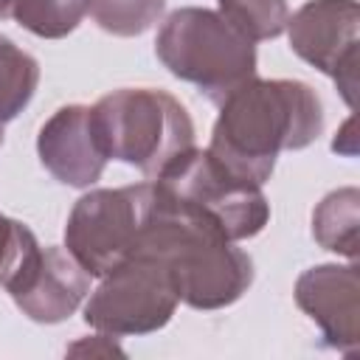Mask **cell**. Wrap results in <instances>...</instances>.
Instances as JSON below:
<instances>
[{
  "instance_id": "obj_1",
  "label": "cell",
  "mask_w": 360,
  "mask_h": 360,
  "mask_svg": "<svg viewBox=\"0 0 360 360\" xmlns=\"http://www.w3.org/2000/svg\"><path fill=\"white\" fill-rule=\"evenodd\" d=\"M208 152L239 180L264 186L284 149H304L323 132V104L298 79H248L219 101Z\"/></svg>"
},
{
  "instance_id": "obj_2",
  "label": "cell",
  "mask_w": 360,
  "mask_h": 360,
  "mask_svg": "<svg viewBox=\"0 0 360 360\" xmlns=\"http://www.w3.org/2000/svg\"><path fill=\"white\" fill-rule=\"evenodd\" d=\"M138 253L160 259L177 298L194 309L231 307L253 284V259L208 219L172 202L158 186Z\"/></svg>"
},
{
  "instance_id": "obj_3",
  "label": "cell",
  "mask_w": 360,
  "mask_h": 360,
  "mask_svg": "<svg viewBox=\"0 0 360 360\" xmlns=\"http://www.w3.org/2000/svg\"><path fill=\"white\" fill-rule=\"evenodd\" d=\"M90 124L107 160L141 169L149 180L194 146L188 110L166 90L121 87L90 107Z\"/></svg>"
},
{
  "instance_id": "obj_4",
  "label": "cell",
  "mask_w": 360,
  "mask_h": 360,
  "mask_svg": "<svg viewBox=\"0 0 360 360\" xmlns=\"http://www.w3.org/2000/svg\"><path fill=\"white\" fill-rule=\"evenodd\" d=\"M155 53L172 76L197 84L214 101L256 76V45L211 8L172 11L158 31Z\"/></svg>"
},
{
  "instance_id": "obj_5",
  "label": "cell",
  "mask_w": 360,
  "mask_h": 360,
  "mask_svg": "<svg viewBox=\"0 0 360 360\" xmlns=\"http://www.w3.org/2000/svg\"><path fill=\"white\" fill-rule=\"evenodd\" d=\"M152 180L172 202L200 214L231 242L262 233L270 219L262 186L231 174L208 149H186Z\"/></svg>"
},
{
  "instance_id": "obj_6",
  "label": "cell",
  "mask_w": 360,
  "mask_h": 360,
  "mask_svg": "<svg viewBox=\"0 0 360 360\" xmlns=\"http://www.w3.org/2000/svg\"><path fill=\"white\" fill-rule=\"evenodd\" d=\"M155 205V183L93 188L76 200L65 225L68 253L101 278L138 253L141 233Z\"/></svg>"
},
{
  "instance_id": "obj_7",
  "label": "cell",
  "mask_w": 360,
  "mask_h": 360,
  "mask_svg": "<svg viewBox=\"0 0 360 360\" xmlns=\"http://www.w3.org/2000/svg\"><path fill=\"white\" fill-rule=\"evenodd\" d=\"M177 304L169 267L155 256L135 253L101 276V284L84 301V321L112 338L149 335L172 321Z\"/></svg>"
},
{
  "instance_id": "obj_8",
  "label": "cell",
  "mask_w": 360,
  "mask_h": 360,
  "mask_svg": "<svg viewBox=\"0 0 360 360\" xmlns=\"http://www.w3.org/2000/svg\"><path fill=\"white\" fill-rule=\"evenodd\" d=\"M290 48L326 73L349 110L357 107L360 6L357 0H307L287 20Z\"/></svg>"
},
{
  "instance_id": "obj_9",
  "label": "cell",
  "mask_w": 360,
  "mask_h": 360,
  "mask_svg": "<svg viewBox=\"0 0 360 360\" xmlns=\"http://www.w3.org/2000/svg\"><path fill=\"white\" fill-rule=\"evenodd\" d=\"M295 304L323 332L326 343L343 354L360 346V273L357 264H318L298 276Z\"/></svg>"
},
{
  "instance_id": "obj_10",
  "label": "cell",
  "mask_w": 360,
  "mask_h": 360,
  "mask_svg": "<svg viewBox=\"0 0 360 360\" xmlns=\"http://www.w3.org/2000/svg\"><path fill=\"white\" fill-rule=\"evenodd\" d=\"M39 163L70 188H90L107 166V158L96 141L90 124V107H59L37 135Z\"/></svg>"
},
{
  "instance_id": "obj_11",
  "label": "cell",
  "mask_w": 360,
  "mask_h": 360,
  "mask_svg": "<svg viewBox=\"0 0 360 360\" xmlns=\"http://www.w3.org/2000/svg\"><path fill=\"white\" fill-rule=\"evenodd\" d=\"M90 278L68 248H42L34 278L11 301L37 323H62L87 301Z\"/></svg>"
},
{
  "instance_id": "obj_12",
  "label": "cell",
  "mask_w": 360,
  "mask_h": 360,
  "mask_svg": "<svg viewBox=\"0 0 360 360\" xmlns=\"http://www.w3.org/2000/svg\"><path fill=\"white\" fill-rule=\"evenodd\" d=\"M312 236L323 250L357 259L360 250V191L354 186L329 191L312 211Z\"/></svg>"
},
{
  "instance_id": "obj_13",
  "label": "cell",
  "mask_w": 360,
  "mask_h": 360,
  "mask_svg": "<svg viewBox=\"0 0 360 360\" xmlns=\"http://www.w3.org/2000/svg\"><path fill=\"white\" fill-rule=\"evenodd\" d=\"M87 0H0V20H14L42 39H62L79 28Z\"/></svg>"
},
{
  "instance_id": "obj_14",
  "label": "cell",
  "mask_w": 360,
  "mask_h": 360,
  "mask_svg": "<svg viewBox=\"0 0 360 360\" xmlns=\"http://www.w3.org/2000/svg\"><path fill=\"white\" fill-rule=\"evenodd\" d=\"M39 65L31 53L0 34V124L17 118L34 98Z\"/></svg>"
},
{
  "instance_id": "obj_15",
  "label": "cell",
  "mask_w": 360,
  "mask_h": 360,
  "mask_svg": "<svg viewBox=\"0 0 360 360\" xmlns=\"http://www.w3.org/2000/svg\"><path fill=\"white\" fill-rule=\"evenodd\" d=\"M42 248L37 236L17 219L0 214V287L14 298L37 273Z\"/></svg>"
},
{
  "instance_id": "obj_16",
  "label": "cell",
  "mask_w": 360,
  "mask_h": 360,
  "mask_svg": "<svg viewBox=\"0 0 360 360\" xmlns=\"http://www.w3.org/2000/svg\"><path fill=\"white\" fill-rule=\"evenodd\" d=\"M219 17L250 42L276 39L287 31V0H217Z\"/></svg>"
},
{
  "instance_id": "obj_17",
  "label": "cell",
  "mask_w": 360,
  "mask_h": 360,
  "mask_svg": "<svg viewBox=\"0 0 360 360\" xmlns=\"http://www.w3.org/2000/svg\"><path fill=\"white\" fill-rule=\"evenodd\" d=\"M166 0H87L93 22L112 37H141L163 17Z\"/></svg>"
},
{
  "instance_id": "obj_18",
  "label": "cell",
  "mask_w": 360,
  "mask_h": 360,
  "mask_svg": "<svg viewBox=\"0 0 360 360\" xmlns=\"http://www.w3.org/2000/svg\"><path fill=\"white\" fill-rule=\"evenodd\" d=\"M68 354L70 357H124V349L118 346V340L112 335L96 332V335H87V338L70 343Z\"/></svg>"
},
{
  "instance_id": "obj_19",
  "label": "cell",
  "mask_w": 360,
  "mask_h": 360,
  "mask_svg": "<svg viewBox=\"0 0 360 360\" xmlns=\"http://www.w3.org/2000/svg\"><path fill=\"white\" fill-rule=\"evenodd\" d=\"M332 149H335V152H340V155H349V158L357 152V143H354V115H352V118L343 124L340 138H335Z\"/></svg>"
},
{
  "instance_id": "obj_20",
  "label": "cell",
  "mask_w": 360,
  "mask_h": 360,
  "mask_svg": "<svg viewBox=\"0 0 360 360\" xmlns=\"http://www.w3.org/2000/svg\"><path fill=\"white\" fill-rule=\"evenodd\" d=\"M0 146H3V124H0Z\"/></svg>"
}]
</instances>
